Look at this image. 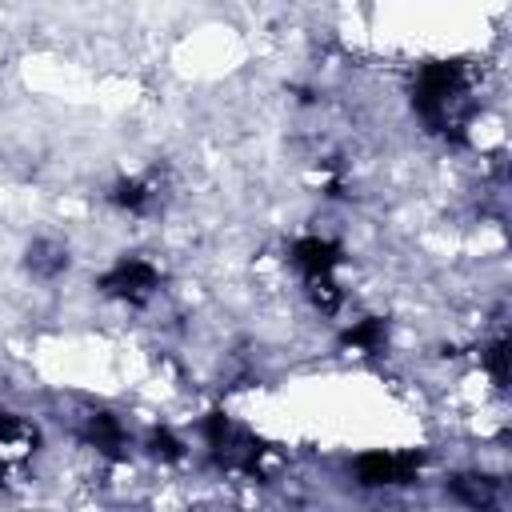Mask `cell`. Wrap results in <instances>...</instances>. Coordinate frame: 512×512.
I'll return each instance as SVG.
<instances>
[{"label":"cell","mask_w":512,"mask_h":512,"mask_svg":"<svg viewBox=\"0 0 512 512\" xmlns=\"http://www.w3.org/2000/svg\"><path fill=\"white\" fill-rule=\"evenodd\" d=\"M480 100H476V84L464 60H428L416 68L412 76V112L420 116V124L448 140V144H464L472 116H476Z\"/></svg>","instance_id":"cell-1"},{"label":"cell","mask_w":512,"mask_h":512,"mask_svg":"<svg viewBox=\"0 0 512 512\" xmlns=\"http://www.w3.org/2000/svg\"><path fill=\"white\" fill-rule=\"evenodd\" d=\"M288 264L300 276V288L308 296V304L324 316H332L344 304V288L336 280L340 264H344V248L328 236H296L288 244Z\"/></svg>","instance_id":"cell-2"},{"label":"cell","mask_w":512,"mask_h":512,"mask_svg":"<svg viewBox=\"0 0 512 512\" xmlns=\"http://www.w3.org/2000/svg\"><path fill=\"white\" fill-rule=\"evenodd\" d=\"M200 432H204V444H208L212 460H216L224 472H240V476H260V472H264L268 448H264V440H260L252 428L236 424V420L224 416V412H212V416L200 424Z\"/></svg>","instance_id":"cell-3"},{"label":"cell","mask_w":512,"mask_h":512,"mask_svg":"<svg viewBox=\"0 0 512 512\" xmlns=\"http://www.w3.org/2000/svg\"><path fill=\"white\" fill-rule=\"evenodd\" d=\"M96 288H100V296H108V300H116L124 308H144L164 288V272L148 256L124 252V256L112 260V268H104L96 276Z\"/></svg>","instance_id":"cell-4"},{"label":"cell","mask_w":512,"mask_h":512,"mask_svg":"<svg viewBox=\"0 0 512 512\" xmlns=\"http://www.w3.org/2000/svg\"><path fill=\"white\" fill-rule=\"evenodd\" d=\"M420 468H424L420 452H388V448H372L352 460V476L360 488H400L412 484Z\"/></svg>","instance_id":"cell-5"},{"label":"cell","mask_w":512,"mask_h":512,"mask_svg":"<svg viewBox=\"0 0 512 512\" xmlns=\"http://www.w3.org/2000/svg\"><path fill=\"white\" fill-rule=\"evenodd\" d=\"M108 204L124 216H152L164 204V184L156 180V172H140V176H120L108 188Z\"/></svg>","instance_id":"cell-6"},{"label":"cell","mask_w":512,"mask_h":512,"mask_svg":"<svg viewBox=\"0 0 512 512\" xmlns=\"http://www.w3.org/2000/svg\"><path fill=\"white\" fill-rule=\"evenodd\" d=\"M20 264H24V276H28V280H36V284H56V280L68 276V268H72V252H68V244L56 240V236H36V240L24 244Z\"/></svg>","instance_id":"cell-7"},{"label":"cell","mask_w":512,"mask_h":512,"mask_svg":"<svg viewBox=\"0 0 512 512\" xmlns=\"http://www.w3.org/2000/svg\"><path fill=\"white\" fill-rule=\"evenodd\" d=\"M80 436H84V444H92V448H96L100 456H108V460H124L128 448H132L128 428H124L120 416L108 412V408H92L88 416H80Z\"/></svg>","instance_id":"cell-8"},{"label":"cell","mask_w":512,"mask_h":512,"mask_svg":"<svg viewBox=\"0 0 512 512\" xmlns=\"http://www.w3.org/2000/svg\"><path fill=\"white\" fill-rule=\"evenodd\" d=\"M40 448V428L20 412H0V464H20Z\"/></svg>","instance_id":"cell-9"},{"label":"cell","mask_w":512,"mask_h":512,"mask_svg":"<svg viewBox=\"0 0 512 512\" xmlns=\"http://www.w3.org/2000/svg\"><path fill=\"white\" fill-rule=\"evenodd\" d=\"M340 344L352 348V352H360V356H376V352H384V344H388V324H384L380 316H364V320H356L352 328H344Z\"/></svg>","instance_id":"cell-10"},{"label":"cell","mask_w":512,"mask_h":512,"mask_svg":"<svg viewBox=\"0 0 512 512\" xmlns=\"http://www.w3.org/2000/svg\"><path fill=\"white\" fill-rule=\"evenodd\" d=\"M448 492H452V500H460L468 508H492L496 504V480L492 476H476V472L452 476Z\"/></svg>","instance_id":"cell-11"},{"label":"cell","mask_w":512,"mask_h":512,"mask_svg":"<svg viewBox=\"0 0 512 512\" xmlns=\"http://www.w3.org/2000/svg\"><path fill=\"white\" fill-rule=\"evenodd\" d=\"M508 336H496V340H488L484 348H480V364H484V372L492 376V384L496 388H508Z\"/></svg>","instance_id":"cell-12"},{"label":"cell","mask_w":512,"mask_h":512,"mask_svg":"<svg viewBox=\"0 0 512 512\" xmlns=\"http://www.w3.org/2000/svg\"><path fill=\"white\" fill-rule=\"evenodd\" d=\"M148 456L160 460V464H180L184 460V440L172 432V428H152L148 440H144Z\"/></svg>","instance_id":"cell-13"}]
</instances>
